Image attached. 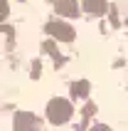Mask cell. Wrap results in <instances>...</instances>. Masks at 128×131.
Returning a JSON list of instances; mask_svg holds the SVG:
<instances>
[]
</instances>
